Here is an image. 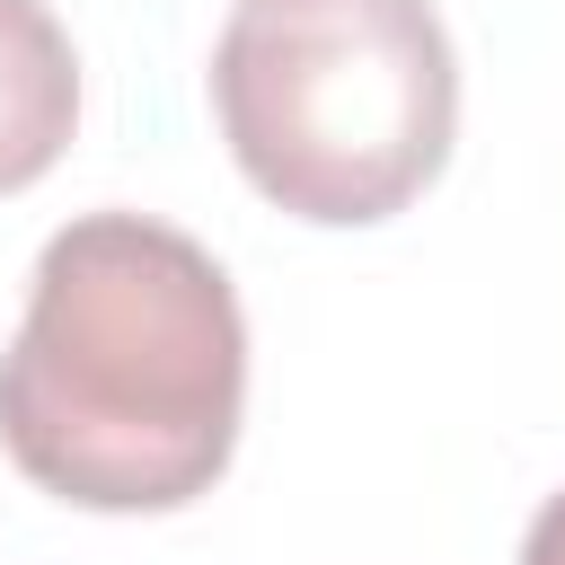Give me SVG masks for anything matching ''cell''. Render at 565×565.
Instances as JSON below:
<instances>
[{
	"label": "cell",
	"instance_id": "cell-1",
	"mask_svg": "<svg viewBox=\"0 0 565 565\" xmlns=\"http://www.w3.org/2000/svg\"><path fill=\"white\" fill-rule=\"evenodd\" d=\"M247 406V318L212 247L141 212L44 238L0 353V450L79 512H177L221 486Z\"/></svg>",
	"mask_w": 565,
	"mask_h": 565
},
{
	"label": "cell",
	"instance_id": "cell-3",
	"mask_svg": "<svg viewBox=\"0 0 565 565\" xmlns=\"http://www.w3.org/2000/svg\"><path fill=\"white\" fill-rule=\"evenodd\" d=\"M79 124V53L44 0H0V194H26Z\"/></svg>",
	"mask_w": 565,
	"mask_h": 565
},
{
	"label": "cell",
	"instance_id": "cell-4",
	"mask_svg": "<svg viewBox=\"0 0 565 565\" xmlns=\"http://www.w3.org/2000/svg\"><path fill=\"white\" fill-rule=\"evenodd\" d=\"M521 565H565V494H547L530 512V539H521Z\"/></svg>",
	"mask_w": 565,
	"mask_h": 565
},
{
	"label": "cell",
	"instance_id": "cell-2",
	"mask_svg": "<svg viewBox=\"0 0 565 565\" xmlns=\"http://www.w3.org/2000/svg\"><path fill=\"white\" fill-rule=\"evenodd\" d=\"M212 115L274 212L362 230L441 177L459 62L433 0H238L212 44Z\"/></svg>",
	"mask_w": 565,
	"mask_h": 565
}]
</instances>
